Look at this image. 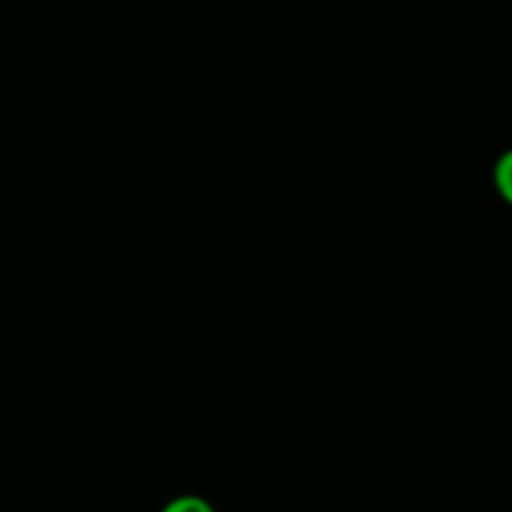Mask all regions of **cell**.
I'll use <instances>...</instances> for the list:
<instances>
[{"instance_id":"obj_1","label":"cell","mask_w":512,"mask_h":512,"mask_svg":"<svg viewBox=\"0 0 512 512\" xmlns=\"http://www.w3.org/2000/svg\"><path fill=\"white\" fill-rule=\"evenodd\" d=\"M495 185H498V193L503 195L505 203L512 205V150H508L495 165Z\"/></svg>"},{"instance_id":"obj_2","label":"cell","mask_w":512,"mask_h":512,"mask_svg":"<svg viewBox=\"0 0 512 512\" xmlns=\"http://www.w3.org/2000/svg\"><path fill=\"white\" fill-rule=\"evenodd\" d=\"M163 512H215L205 503L203 498H195V495H185V498H175L173 503H168Z\"/></svg>"}]
</instances>
